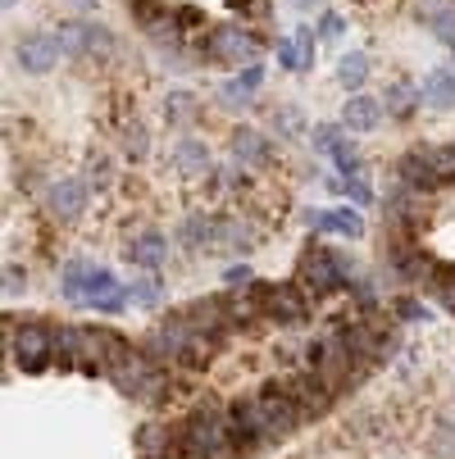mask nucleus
<instances>
[{
  "label": "nucleus",
  "mask_w": 455,
  "mask_h": 459,
  "mask_svg": "<svg viewBox=\"0 0 455 459\" xmlns=\"http://www.w3.org/2000/svg\"><path fill=\"white\" fill-rule=\"evenodd\" d=\"M187 459H228L232 450V419H219V410H197L182 423L178 437Z\"/></svg>",
  "instance_id": "1"
},
{
  "label": "nucleus",
  "mask_w": 455,
  "mask_h": 459,
  "mask_svg": "<svg viewBox=\"0 0 455 459\" xmlns=\"http://www.w3.org/2000/svg\"><path fill=\"white\" fill-rule=\"evenodd\" d=\"M259 300H265V318L296 327V323H305V318H310L314 291H310V287H301V282H274V287L259 291Z\"/></svg>",
  "instance_id": "2"
},
{
  "label": "nucleus",
  "mask_w": 455,
  "mask_h": 459,
  "mask_svg": "<svg viewBox=\"0 0 455 459\" xmlns=\"http://www.w3.org/2000/svg\"><path fill=\"white\" fill-rule=\"evenodd\" d=\"M301 278H305V287H310L314 296L346 287V269H342V259H337L328 246H310V250L301 255Z\"/></svg>",
  "instance_id": "3"
},
{
  "label": "nucleus",
  "mask_w": 455,
  "mask_h": 459,
  "mask_svg": "<svg viewBox=\"0 0 455 459\" xmlns=\"http://www.w3.org/2000/svg\"><path fill=\"white\" fill-rule=\"evenodd\" d=\"M206 55L214 59V64H255L259 59V41L246 32V28H237V23H228V28H214L210 32V41H206Z\"/></svg>",
  "instance_id": "4"
},
{
  "label": "nucleus",
  "mask_w": 455,
  "mask_h": 459,
  "mask_svg": "<svg viewBox=\"0 0 455 459\" xmlns=\"http://www.w3.org/2000/svg\"><path fill=\"white\" fill-rule=\"evenodd\" d=\"M10 351H14L23 373H41L50 364V355H55V333H46L41 323H23L19 333L10 337Z\"/></svg>",
  "instance_id": "5"
},
{
  "label": "nucleus",
  "mask_w": 455,
  "mask_h": 459,
  "mask_svg": "<svg viewBox=\"0 0 455 459\" xmlns=\"http://www.w3.org/2000/svg\"><path fill=\"white\" fill-rule=\"evenodd\" d=\"M14 59H19V69H23V74H50L55 64L64 59L59 32H28V37H19Z\"/></svg>",
  "instance_id": "6"
},
{
  "label": "nucleus",
  "mask_w": 455,
  "mask_h": 459,
  "mask_svg": "<svg viewBox=\"0 0 455 459\" xmlns=\"http://www.w3.org/2000/svg\"><path fill=\"white\" fill-rule=\"evenodd\" d=\"M59 46L64 55H109L114 32L101 23H59Z\"/></svg>",
  "instance_id": "7"
},
{
  "label": "nucleus",
  "mask_w": 455,
  "mask_h": 459,
  "mask_svg": "<svg viewBox=\"0 0 455 459\" xmlns=\"http://www.w3.org/2000/svg\"><path fill=\"white\" fill-rule=\"evenodd\" d=\"M283 391H287V396L296 401V410H301V419H305V414H310V419H319L323 410H328V405H333V386H328V382H323L319 373H301V377H292V382H287Z\"/></svg>",
  "instance_id": "8"
},
{
  "label": "nucleus",
  "mask_w": 455,
  "mask_h": 459,
  "mask_svg": "<svg viewBox=\"0 0 455 459\" xmlns=\"http://www.w3.org/2000/svg\"><path fill=\"white\" fill-rule=\"evenodd\" d=\"M255 405H259V414H265V423H269L274 437H287V432L301 423V410H296V401L287 396L283 386H265V391L255 396Z\"/></svg>",
  "instance_id": "9"
},
{
  "label": "nucleus",
  "mask_w": 455,
  "mask_h": 459,
  "mask_svg": "<svg viewBox=\"0 0 455 459\" xmlns=\"http://www.w3.org/2000/svg\"><path fill=\"white\" fill-rule=\"evenodd\" d=\"M46 210L55 214V219H78L83 210H87V182L83 178H59L50 191H46Z\"/></svg>",
  "instance_id": "10"
},
{
  "label": "nucleus",
  "mask_w": 455,
  "mask_h": 459,
  "mask_svg": "<svg viewBox=\"0 0 455 459\" xmlns=\"http://www.w3.org/2000/svg\"><path fill=\"white\" fill-rule=\"evenodd\" d=\"M382 100L378 96H364V91H355L346 105H342V127L346 133H373V127L382 123Z\"/></svg>",
  "instance_id": "11"
},
{
  "label": "nucleus",
  "mask_w": 455,
  "mask_h": 459,
  "mask_svg": "<svg viewBox=\"0 0 455 459\" xmlns=\"http://www.w3.org/2000/svg\"><path fill=\"white\" fill-rule=\"evenodd\" d=\"M305 228L337 232V237H351V241L364 237V219L355 210H305Z\"/></svg>",
  "instance_id": "12"
},
{
  "label": "nucleus",
  "mask_w": 455,
  "mask_h": 459,
  "mask_svg": "<svg viewBox=\"0 0 455 459\" xmlns=\"http://www.w3.org/2000/svg\"><path fill=\"white\" fill-rule=\"evenodd\" d=\"M232 164H237V169L269 164V137L255 133V127H237V133H232Z\"/></svg>",
  "instance_id": "13"
},
{
  "label": "nucleus",
  "mask_w": 455,
  "mask_h": 459,
  "mask_svg": "<svg viewBox=\"0 0 455 459\" xmlns=\"http://www.w3.org/2000/svg\"><path fill=\"white\" fill-rule=\"evenodd\" d=\"M123 255H127V264H137V269H160L169 259V241H164V232H142L123 246Z\"/></svg>",
  "instance_id": "14"
},
{
  "label": "nucleus",
  "mask_w": 455,
  "mask_h": 459,
  "mask_svg": "<svg viewBox=\"0 0 455 459\" xmlns=\"http://www.w3.org/2000/svg\"><path fill=\"white\" fill-rule=\"evenodd\" d=\"M173 169L187 173V178H206L210 173V146L201 137H182L173 146Z\"/></svg>",
  "instance_id": "15"
},
{
  "label": "nucleus",
  "mask_w": 455,
  "mask_h": 459,
  "mask_svg": "<svg viewBox=\"0 0 455 459\" xmlns=\"http://www.w3.org/2000/svg\"><path fill=\"white\" fill-rule=\"evenodd\" d=\"M255 241H259V232H255V223H246V219H219V228H214V246H228V250H255Z\"/></svg>",
  "instance_id": "16"
},
{
  "label": "nucleus",
  "mask_w": 455,
  "mask_h": 459,
  "mask_svg": "<svg viewBox=\"0 0 455 459\" xmlns=\"http://www.w3.org/2000/svg\"><path fill=\"white\" fill-rule=\"evenodd\" d=\"M265 82V69H259V64H246L241 69V78H232V82H223L219 87V96H223V105H250V96H255V87Z\"/></svg>",
  "instance_id": "17"
},
{
  "label": "nucleus",
  "mask_w": 455,
  "mask_h": 459,
  "mask_svg": "<svg viewBox=\"0 0 455 459\" xmlns=\"http://www.w3.org/2000/svg\"><path fill=\"white\" fill-rule=\"evenodd\" d=\"M419 91H424V100H428L433 109H451V105H455V74H451V64H446V69H433V74L419 82Z\"/></svg>",
  "instance_id": "18"
},
{
  "label": "nucleus",
  "mask_w": 455,
  "mask_h": 459,
  "mask_svg": "<svg viewBox=\"0 0 455 459\" xmlns=\"http://www.w3.org/2000/svg\"><path fill=\"white\" fill-rule=\"evenodd\" d=\"M419 100H424V91H419L415 82H392V87L382 91V109H387V114H397V118H410Z\"/></svg>",
  "instance_id": "19"
},
{
  "label": "nucleus",
  "mask_w": 455,
  "mask_h": 459,
  "mask_svg": "<svg viewBox=\"0 0 455 459\" xmlns=\"http://www.w3.org/2000/svg\"><path fill=\"white\" fill-rule=\"evenodd\" d=\"M214 228H219V219H210V214H191V219H182L178 241H182V246H191V250L214 246Z\"/></svg>",
  "instance_id": "20"
},
{
  "label": "nucleus",
  "mask_w": 455,
  "mask_h": 459,
  "mask_svg": "<svg viewBox=\"0 0 455 459\" xmlns=\"http://www.w3.org/2000/svg\"><path fill=\"white\" fill-rule=\"evenodd\" d=\"M337 82H342L346 91H360V87L369 82V59H364L360 50H351V55L337 59Z\"/></svg>",
  "instance_id": "21"
},
{
  "label": "nucleus",
  "mask_w": 455,
  "mask_h": 459,
  "mask_svg": "<svg viewBox=\"0 0 455 459\" xmlns=\"http://www.w3.org/2000/svg\"><path fill=\"white\" fill-rule=\"evenodd\" d=\"M87 278H92V264L87 259H69V264H64V296L69 300H83V291H87Z\"/></svg>",
  "instance_id": "22"
},
{
  "label": "nucleus",
  "mask_w": 455,
  "mask_h": 459,
  "mask_svg": "<svg viewBox=\"0 0 455 459\" xmlns=\"http://www.w3.org/2000/svg\"><path fill=\"white\" fill-rule=\"evenodd\" d=\"M127 305H142V309H155V305H164V282H155V278H142V282H133V287H127Z\"/></svg>",
  "instance_id": "23"
},
{
  "label": "nucleus",
  "mask_w": 455,
  "mask_h": 459,
  "mask_svg": "<svg viewBox=\"0 0 455 459\" xmlns=\"http://www.w3.org/2000/svg\"><path fill=\"white\" fill-rule=\"evenodd\" d=\"M424 155H428V164H433L442 186L455 182V146H424Z\"/></svg>",
  "instance_id": "24"
},
{
  "label": "nucleus",
  "mask_w": 455,
  "mask_h": 459,
  "mask_svg": "<svg viewBox=\"0 0 455 459\" xmlns=\"http://www.w3.org/2000/svg\"><path fill=\"white\" fill-rule=\"evenodd\" d=\"M123 155L133 160V164L151 155V137H146V127H142V123H127V127H123Z\"/></svg>",
  "instance_id": "25"
},
{
  "label": "nucleus",
  "mask_w": 455,
  "mask_h": 459,
  "mask_svg": "<svg viewBox=\"0 0 455 459\" xmlns=\"http://www.w3.org/2000/svg\"><path fill=\"white\" fill-rule=\"evenodd\" d=\"M191 114H197V96L191 91H169L164 96V118L169 123H187Z\"/></svg>",
  "instance_id": "26"
},
{
  "label": "nucleus",
  "mask_w": 455,
  "mask_h": 459,
  "mask_svg": "<svg viewBox=\"0 0 455 459\" xmlns=\"http://www.w3.org/2000/svg\"><path fill=\"white\" fill-rule=\"evenodd\" d=\"M342 133H346L342 123H319L314 133H310V146H314V151H323V155H333V151L342 146Z\"/></svg>",
  "instance_id": "27"
},
{
  "label": "nucleus",
  "mask_w": 455,
  "mask_h": 459,
  "mask_svg": "<svg viewBox=\"0 0 455 459\" xmlns=\"http://www.w3.org/2000/svg\"><path fill=\"white\" fill-rule=\"evenodd\" d=\"M269 123H274V133H278V137H301V133H305V114L292 109V105H287V109H274Z\"/></svg>",
  "instance_id": "28"
},
{
  "label": "nucleus",
  "mask_w": 455,
  "mask_h": 459,
  "mask_svg": "<svg viewBox=\"0 0 455 459\" xmlns=\"http://www.w3.org/2000/svg\"><path fill=\"white\" fill-rule=\"evenodd\" d=\"M424 19L433 23V37L442 46H455V10H424Z\"/></svg>",
  "instance_id": "29"
},
{
  "label": "nucleus",
  "mask_w": 455,
  "mask_h": 459,
  "mask_svg": "<svg viewBox=\"0 0 455 459\" xmlns=\"http://www.w3.org/2000/svg\"><path fill=\"white\" fill-rule=\"evenodd\" d=\"M333 191H346L355 205H369V201H373V191H369V186L360 182V173H346L342 182H333Z\"/></svg>",
  "instance_id": "30"
},
{
  "label": "nucleus",
  "mask_w": 455,
  "mask_h": 459,
  "mask_svg": "<svg viewBox=\"0 0 455 459\" xmlns=\"http://www.w3.org/2000/svg\"><path fill=\"white\" fill-rule=\"evenodd\" d=\"M137 446H142L146 455H151V450H160V455H164V450H169V432H164V428H155V423H146V428L137 432Z\"/></svg>",
  "instance_id": "31"
},
{
  "label": "nucleus",
  "mask_w": 455,
  "mask_h": 459,
  "mask_svg": "<svg viewBox=\"0 0 455 459\" xmlns=\"http://www.w3.org/2000/svg\"><path fill=\"white\" fill-rule=\"evenodd\" d=\"M333 160H337V169H342V173H364V164H360V151H355L346 137H342V146L333 151Z\"/></svg>",
  "instance_id": "32"
},
{
  "label": "nucleus",
  "mask_w": 455,
  "mask_h": 459,
  "mask_svg": "<svg viewBox=\"0 0 455 459\" xmlns=\"http://www.w3.org/2000/svg\"><path fill=\"white\" fill-rule=\"evenodd\" d=\"M278 64H283V69H292V74H301V46L292 41V37H278Z\"/></svg>",
  "instance_id": "33"
},
{
  "label": "nucleus",
  "mask_w": 455,
  "mask_h": 459,
  "mask_svg": "<svg viewBox=\"0 0 455 459\" xmlns=\"http://www.w3.org/2000/svg\"><path fill=\"white\" fill-rule=\"evenodd\" d=\"M87 173H92V186H109V182H114V164H109L105 155H92V160H87Z\"/></svg>",
  "instance_id": "34"
},
{
  "label": "nucleus",
  "mask_w": 455,
  "mask_h": 459,
  "mask_svg": "<svg viewBox=\"0 0 455 459\" xmlns=\"http://www.w3.org/2000/svg\"><path fill=\"white\" fill-rule=\"evenodd\" d=\"M433 455H437V459H455V428H451V423L437 428V437H433Z\"/></svg>",
  "instance_id": "35"
},
{
  "label": "nucleus",
  "mask_w": 455,
  "mask_h": 459,
  "mask_svg": "<svg viewBox=\"0 0 455 459\" xmlns=\"http://www.w3.org/2000/svg\"><path fill=\"white\" fill-rule=\"evenodd\" d=\"M342 32H346V19H342L337 10H328V14L319 19V37H323V41H337Z\"/></svg>",
  "instance_id": "36"
},
{
  "label": "nucleus",
  "mask_w": 455,
  "mask_h": 459,
  "mask_svg": "<svg viewBox=\"0 0 455 459\" xmlns=\"http://www.w3.org/2000/svg\"><path fill=\"white\" fill-rule=\"evenodd\" d=\"M296 46H301V74L314 69V46H319V37H314L310 28H301V32H296Z\"/></svg>",
  "instance_id": "37"
},
{
  "label": "nucleus",
  "mask_w": 455,
  "mask_h": 459,
  "mask_svg": "<svg viewBox=\"0 0 455 459\" xmlns=\"http://www.w3.org/2000/svg\"><path fill=\"white\" fill-rule=\"evenodd\" d=\"M397 314H401L406 323H424V318H428V309H424L419 300H410V296H401V300H397Z\"/></svg>",
  "instance_id": "38"
},
{
  "label": "nucleus",
  "mask_w": 455,
  "mask_h": 459,
  "mask_svg": "<svg viewBox=\"0 0 455 459\" xmlns=\"http://www.w3.org/2000/svg\"><path fill=\"white\" fill-rule=\"evenodd\" d=\"M223 282H228V291H241V287H250V282H255V273H250L246 264H237V269H228V273H223Z\"/></svg>",
  "instance_id": "39"
},
{
  "label": "nucleus",
  "mask_w": 455,
  "mask_h": 459,
  "mask_svg": "<svg viewBox=\"0 0 455 459\" xmlns=\"http://www.w3.org/2000/svg\"><path fill=\"white\" fill-rule=\"evenodd\" d=\"M23 287H28V282H23V269L10 264V269H5V296H14V291H23Z\"/></svg>",
  "instance_id": "40"
},
{
  "label": "nucleus",
  "mask_w": 455,
  "mask_h": 459,
  "mask_svg": "<svg viewBox=\"0 0 455 459\" xmlns=\"http://www.w3.org/2000/svg\"><path fill=\"white\" fill-rule=\"evenodd\" d=\"M296 5H314V0H296Z\"/></svg>",
  "instance_id": "41"
},
{
  "label": "nucleus",
  "mask_w": 455,
  "mask_h": 459,
  "mask_svg": "<svg viewBox=\"0 0 455 459\" xmlns=\"http://www.w3.org/2000/svg\"><path fill=\"white\" fill-rule=\"evenodd\" d=\"M451 74H455V64H451Z\"/></svg>",
  "instance_id": "42"
}]
</instances>
